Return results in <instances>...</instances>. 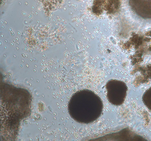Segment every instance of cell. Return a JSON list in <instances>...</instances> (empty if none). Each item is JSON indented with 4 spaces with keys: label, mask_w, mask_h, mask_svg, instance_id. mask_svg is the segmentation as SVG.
<instances>
[{
    "label": "cell",
    "mask_w": 151,
    "mask_h": 141,
    "mask_svg": "<svg viewBox=\"0 0 151 141\" xmlns=\"http://www.w3.org/2000/svg\"><path fill=\"white\" fill-rule=\"evenodd\" d=\"M106 96L108 101L116 106L123 104L125 100L127 86L123 81L115 79L109 80L106 85Z\"/></svg>",
    "instance_id": "obj_1"
},
{
    "label": "cell",
    "mask_w": 151,
    "mask_h": 141,
    "mask_svg": "<svg viewBox=\"0 0 151 141\" xmlns=\"http://www.w3.org/2000/svg\"><path fill=\"white\" fill-rule=\"evenodd\" d=\"M142 101L146 107L151 111V86L143 94Z\"/></svg>",
    "instance_id": "obj_2"
},
{
    "label": "cell",
    "mask_w": 151,
    "mask_h": 141,
    "mask_svg": "<svg viewBox=\"0 0 151 141\" xmlns=\"http://www.w3.org/2000/svg\"><path fill=\"white\" fill-rule=\"evenodd\" d=\"M116 1H109L105 7L106 10L109 14L113 13L115 12V9H116Z\"/></svg>",
    "instance_id": "obj_3"
}]
</instances>
